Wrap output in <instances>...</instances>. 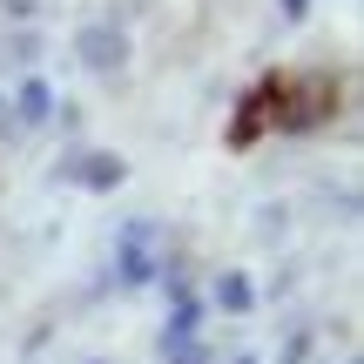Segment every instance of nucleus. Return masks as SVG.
<instances>
[{"mask_svg": "<svg viewBox=\"0 0 364 364\" xmlns=\"http://www.w3.org/2000/svg\"><path fill=\"white\" fill-rule=\"evenodd\" d=\"M338 108V75H304V81H270V122L284 135H311L317 122H331Z\"/></svg>", "mask_w": 364, "mask_h": 364, "instance_id": "obj_1", "label": "nucleus"}, {"mask_svg": "<svg viewBox=\"0 0 364 364\" xmlns=\"http://www.w3.org/2000/svg\"><path fill=\"white\" fill-rule=\"evenodd\" d=\"M115 270H122V284H129V290H142L149 277L162 270V263H156V223H149V216H135L129 230L115 236Z\"/></svg>", "mask_w": 364, "mask_h": 364, "instance_id": "obj_2", "label": "nucleus"}, {"mask_svg": "<svg viewBox=\"0 0 364 364\" xmlns=\"http://www.w3.org/2000/svg\"><path fill=\"white\" fill-rule=\"evenodd\" d=\"M75 61L95 68V75H115V68L129 61V34H122L115 21H88V27L75 34Z\"/></svg>", "mask_w": 364, "mask_h": 364, "instance_id": "obj_3", "label": "nucleus"}, {"mask_svg": "<svg viewBox=\"0 0 364 364\" xmlns=\"http://www.w3.org/2000/svg\"><path fill=\"white\" fill-rule=\"evenodd\" d=\"M61 176L102 196V189H122V182H129V162L108 156V149H88V156H68V162H61Z\"/></svg>", "mask_w": 364, "mask_h": 364, "instance_id": "obj_4", "label": "nucleus"}, {"mask_svg": "<svg viewBox=\"0 0 364 364\" xmlns=\"http://www.w3.org/2000/svg\"><path fill=\"white\" fill-rule=\"evenodd\" d=\"M263 129H270V81H263V88H250L243 102H236V122H230V149H250Z\"/></svg>", "mask_w": 364, "mask_h": 364, "instance_id": "obj_5", "label": "nucleus"}, {"mask_svg": "<svg viewBox=\"0 0 364 364\" xmlns=\"http://www.w3.org/2000/svg\"><path fill=\"white\" fill-rule=\"evenodd\" d=\"M250 304H257V290H250V277H216V311H230V317H243Z\"/></svg>", "mask_w": 364, "mask_h": 364, "instance_id": "obj_6", "label": "nucleus"}, {"mask_svg": "<svg viewBox=\"0 0 364 364\" xmlns=\"http://www.w3.org/2000/svg\"><path fill=\"white\" fill-rule=\"evenodd\" d=\"M48 115H54V95H48V81H27V88H21V122H27V129H41Z\"/></svg>", "mask_w": 364, "mask_h": 364, "instance_id": "obj_7", "label": "nucleus"}, {"mask_svg": "<svg viewBox=\"0 0 364 364\" xmlns=\"http://www.w3.org/2000/svg\"><path fill=\"white\" fill-rule=\"evenodd\" d=\"M162 358H169V364H209L203 344H176V351H162Z\"/></svg>", "mask_w": 364, "mask_h": 364, "instance_id": "obj_8", "label": "nucleus"}, {"mask_svg": "<svg viewBox=\"0 0 364 364\" xmlns=\"http://www.w3.org/2000/svg\"><path fill=\"white\" fill-rule=\"evenodd\" d=\"M304 351H311V338H304V331H297V338L284 344V364H304Z\"/></svg>", "mask_w": 364, "mask_h": 364, "instance_id": "obj_9", "label": "nucleus"}, {"mask_svg": "<svg viewBox=\"0 0 364 364\" xmlns=\"http://www.w3.org/2000/svg\"><path fill=\"white\" fill-rule=\"evenodd\" d=\"M311 14V0H284V21H304Z\"/></svg>", "mask_w": 364, "mask_h": 364, "instance_id": "obj_10", "label": "nucleus"}, {"mask_svg": "<svg viewBox=\"0 0 364 364\" xmlns=\"http://www.w3.org/2000/svg\"><path fill=\"white\" fill-rule=\"evenodd\" d=\"M95 364H108V358H95Z\"/></svg>", "mask_w": 364, "mask_h": 364, "instance_id": "obj_11", "label": "nucleus"}, {"mask_svg": "<svg viewBox=\"0 0 364 364\" xmlns=\"http://www.w3.org/2000/svg\"><path fill=\"white\" fill-rule=\"evenodd\" d=\"M344 364H358V358H344Z\"/></svg>", "mask_w": 364, "mask_h": 364, "instance_id": "obj_12", "label": "nucleus"}]
</instances>
